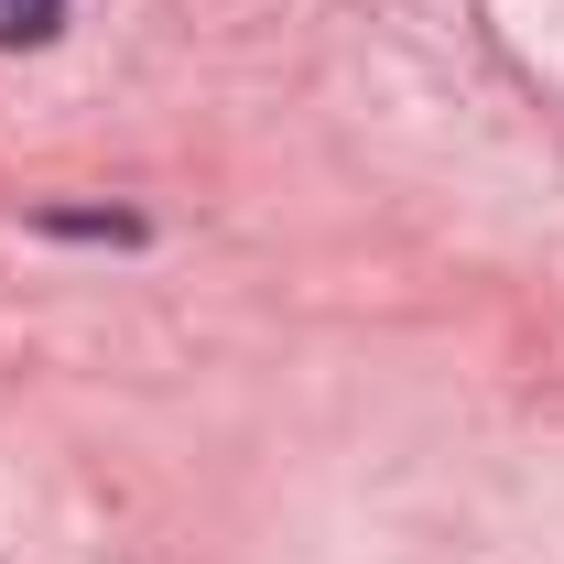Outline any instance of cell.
Listing matches in <instances>:
<instances>
[{
	"mask_svg": "<svg viewBox=\"0 0 564 564\" xmlns=\"http://www.w3.org/2000/svg\"><path fill=\"white\" fill-rule=\"evenodd\" d=\"M66 22V0H0V44H44Z\"/></svg>",
	"mask_w": 564,
	"mask_h": 564,
	"instance_id": "6da1fadb",
	"label": "cell"
}]
</instances>
